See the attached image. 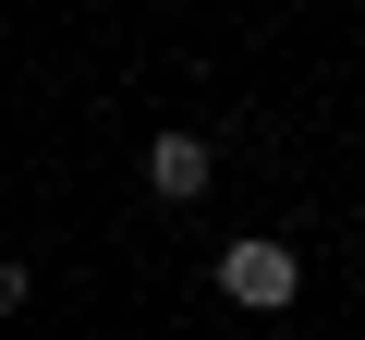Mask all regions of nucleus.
Wrapping results in <instances>:
<instances>
[{
	"label": "nucleus",
	"mask_w": 365,
	"mask_h": 340,
	"mask_svg": "<svg viewBox=\"0 0 365 340\" xmlns=\"http://www.w3.org/2000/svg\"><path fill=\"white\" fill-rule=\"evenodd\" d=\"M220 292H232L244 316H280V304L304 292V255L268 243V231H244V243H220Z\"/></svg>",
	"instance_id": "f257e3e1"
},
{
	"label": "nucleus",
	"mask_w": 365,
	"mask_h": 340,
	"mask_svg": "<svg viewBox=\"0 0 365 340\" xmlns=\"http://www.w3.org/2000/svg\"><path fill=\"white\" fill-rule=\"evenodd\" d=\"M207 183H220L207 134H146V195H158V207H195Z\"/></svg>",
	"instance_id": "f03ea898"
},
{
	"label": "nucleus",
	"mask_w": 365,
	"mask_h": 340,
	"mask_svg": "<svg viewBox=\"0 0 365 340\" xmlns=\"http://www.w3.org/2000/svg\"><path fill=\"white\" fill-rule=\"evenodd\" d=\"M37 304V280H25V255H0V316H25Z\"/></svg>",
	"instance_id": "7ed1b4c3"
}]
</instances>
